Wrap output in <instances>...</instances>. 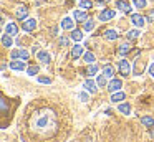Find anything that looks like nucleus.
<instances>
[{
    "label": "nucleus",
    "instance_id": "1",
    "mask_svg": "<svg viewBox=\"0 0 154 142\" xmlns=\"http://www.w3.org/2000/svg\"><path fill=\"white\" fill-rule=\"evenodd\" d=\"M28 127L35 135H42V137H53L58 131V122L57 116L50 111H38L37 114L32 116Z\"/></svg>",
    "mask_w": 154,
    "mask_h": 142
},
{
    "label": "nucleus",
    "instance_id": "2",
    "mask_svg": "<svg viewBox=\"0 0 154 142\" xmlns=\"http://www.w3.org/2000/svg\"><path fill=\"white\" fill-rule=\"evenodd\" d=\"M114 17H116V10L113 8H104L100 12V15H98V20L100 22H109V20H113Z\"/></svg>",
    "mask_w": 154,
    "mask_h": 142
},
{
    "label": "nucleus",
    "instance_id": "3",
    "mask_svg": "<svg viewBox=\"0 0 154 142\" xmlns=\"http://www.w3.org/2000/svg\"><path fill=\"white\" fill-rule=\"evenodd\" d=\"M147 18L146 17H143L141 13H131V23H133L136 28H143L144 25H146Z\"/></svg>",
    "mask_w": 154,
    "mask_h": 142
},
{
    "label": "nucleus",
    "instance_id": "4",
    "mask_svg": "<svg viewBox=\"0 0 154 142\" xmlns=\"http://www.w3.org/2000/svg\"><path fill=\"white\" fill-rule=\"evenodd\" d=\"M118 69H119V74L124 76V78H128V76L131 74V65L128 59H121L119 63H118Z\"/></svg>",
    "mask_w": 154,
    "mask_h": 142
},
{
    "label": "nucleus",
    "instance_id": "5",
    "mask_svg": "<svg viewBox=\"0 0 154 142\" xmlns=\"http://www.w3.org/2000/svg\"><path fill=\"white\" fill-rule=\"evenodd\" d=\"M121 88H123V81H121L119 78H113L109 83H108V86H106V89L113 94V92H116V91H121Z\"/></svg>",
    "mask_w": 154,
    "mask_h": 142
},
{
    "label": "nucleus",
    "instance_id": "6",
    "mask_svg": "<svg viewBox=\"0 0 154 142\" xmlns=\"http://www.w3.org/2000/svg\"><path fill=\"white\" fill-rule=\"evenodd\" d=\"M10 56H12V59H23V61H27V59L30 58V53L22 48V50H14Z\"/></svg>",
    "mask_w": 154,
    "mask_h": 142
},
{
    "label": "nucleus",
    "instance_id": "7",
    "mask_svg": "<svg viewBox=\"0 0 154 142\" xmlns=\"http://www.w3.org/2000/svg\"><path fill=\"white\" fill-rule=\"evenodd\" d=\"M37 28V20L35 18H27L22 22V30L23 32H33Z\"/></svg>",
    "mask_w": 154,
    "mask_h": 142
},
{
    "label": "nucleus",
    "instance_id": "8",
    "mask_svg": "<svg viewBox=\"0 0 154 142\" xmlns=\"http://www.w3.org/2000/svg\"><path fill=\"white\" fill-rule=\"evenodd\" d=\"M8 66H10V69H14V71H23V69H27V65H25L23 59H12V61L8 63Z\"/></svg>",
    "mask_w": 154,
    "mask_h": 142
},
{
    "label": "nucleus",
    "instance_id": "9",
    "mask_svg": "<svg viewBox=\"0 0 154 142\" xmlns=\"http://www.w3.org/2000/svg\"><path fill=\"white\" fill-rule=\"evenodd\" d=\"M83 88H85V91H88L90 94H96L98 92V84L93 79H86V81L83 83Z\"/></svg>",
    "mask_w": 154,
    "mask_h": 142
},
{
    "label": "nucleus",
    "instance_id": "10",
    "mask_svg": "<svg viewBox=\"0 0 154 142\" xmlns=\"http://www.w3.org/2000/svg\"><path fill=\"white\" fill-rule=\"evenodd\" d=\"M37 58H38V61H40L42 65H48V63L51 61V55L47 51V50H40V51L37 53Z\"/></svg>",
    "mask_w": 154,
    "mask_h": 142
},
{
    "label": "nucleus",
    "instance_id": "11",
    "mask_svg": "<svg viewBox=\"0 0 154 142\" xmlns=\"http://www.w3.org/2000/svg\"><path fill=\"white\" fill-rule=\"evenodd\" d=\"M114 7H116L118 10H121V12H124V13H131V3L128 2V0H116Z\"/></svg>",
    "mask_w": 154,
    "mask_h": 142
},
{
    "label": "nucleus",
    "instance_id": "12",
    "mask_svg": "<svg viewBox=\"0 0 154 142\" xmlns=\"http://www.w3.org/2000/svg\"><path fill=\"white\" fill-rule=\"evenodd\" d=\"M61 28L63 30H75V18H71V17H65L63 20H61Z\"/></svg>",
    "mask_w": 154,
    "mask_h": 142
},
{
    "label": "nucleus",
    "instance_id": "13",
    "mask_svg": "<svg viewBox=\"0 0 154 142\" xmlns=\"http://www.w3.org/2000/svg\"><path fill=\"white\" fill-rule=\"evenodd\" d=\"M15 17H17L18 20H22V22H23V20H27L28 18V8L27 7H18L17 10H15Z\"/></svg>",
    "mask_w": 154,
    "mask_h": 142
},
{
    "label": "nucleus",
    "instance_id": "14",
    "mask_svg": "<svg viewBox=\"0 0 154 142\" xmlns=\"http://www.w3.org/2000/svg\"><path fill=\"white\" fill-rule=\"evenodd\" d=\"M73 18H75V22H86L88 20V15H86V12L85 10H75L73 12Z\"/></svg>",
    "mask_w": 154,
    "mask_h": 142
},
{
    "label": "nucleus",
    "instance_id": "15",
    "mask_svg": "<svg viewBox=\"0 0 154 142\" xmlns=\"http://www.w3.org/2000/svg\"><path fill=\"white\" fill-rule=\"evenodd\" d=\"M83 55H85V48H83L81 45H78V43H76V45L71 48V56L76 59V58H80V56H83Z\"/></svg>",
    "mask_w": 154,
    "mask_h": 142
},
{
    "label": "nucleus",
    "instance_id": "16",
    "mask_svg": "<svg viewBox=\"0 0 154 142\" xmlns=\"http://www.w3.org/2000/svg\"><path fill=\"white\" fill-rule=\"evenodd\" d=\"M5 33H8V35H12V36H15L18 33V26L15 25L14 22H8L7 25H5Z\"/></svg>",
    "mask_w": 154,
    "mask_h": 142
},
{
    "label": "nucleus",
    "instance_id": "17",
    "mask_svg": "<svg viewBox=\"0 0 154 142\" xmlns=\"http://www.w3.org/2000/svg\"><path fill=\"white\" fill-rule=\"evenodd\" d=\"M118 32L114 28H108L106 32H104V38L108 40V41H114V40H118Z\"/></svg>",
    "mask_w": 154,
    "mask_h": 142
},
{
    "label": "nucleus",
    "instance_id": "18",
    "mask_svg": "<svg viewBox=\"0 0 154 142\" xmlns=\"http://www.w3.org/2000/svg\"><path fill=\"white\" fill-rule=\"evenodd\" d=\"M12 45H14L12 35H8V33H4V35H2V46H4V48H12Z\"/></svg>",
    "mask_w": 154,
    "mask_h": 142
},
{
    "label": "nucleus",
    "instance_id": "19",
    "mask_svg": "<svg viewBox=\"0 0 154 142\" xmlns=\"http://www.w3.org/2000/svg\"><path fill=\"white\" fill-rule=\"evenodd\" d=\"M141 35V28H134V30H129L126 35V40L128 41H133V40H137Z\"/></svg>",
    "mask_w": 154,
    "mask_h": 142
},
{
    "label": "nucleus",
    "instance_id": "20",
    "mask_svg": "<svg viewBox=\"0 0 154 142\" xmlns=\"http://www.w3.org/2000/svg\"><path fill=\"white\" fill-rule=\"evenodd\" d=\"M124 99H126V94H124L123 91H116V92L111 94V102H121V101H124Z\"/></svg>",
    "mask_w": 154,
    "mask_h": 142
},
{
    "label": "nucleus",
    "instance_id": "21",
    "mask_svg": "<svg viewBox=\"0 0 154 142\" xmlns=\"http://www.w3.org/2000/svg\"><path fill=\"white\" fill-rule=\"evenodd\" d=\"M118 111L121 112V114H131V106H129V102H119L118 104Z\"/></svg>",
    "mask_w": 154,
    "mask_h": 142
},
{
    "label": "nucleus",
    "instance_id": "22",
    "mask_svg": "<svg viewBox=\"0 0 154 142\" xmlns=\"http://www.w3.org/2000/svg\"><path fill=\"white\" fill-rule=\"evenodd\" d=\"M101 73H103V74L106 76L108 79H113V78H114V68H113L111 65H106V66L103 68V71H101Z\"/></svg>",
    "mask_w": 154,
    "mask_h": 142
},
{
    "label": "nucleus",
    "instance_id": "23",
    "mask_svg": "<svg viewBox=\"0 0 154 142\" xmlns=\"http://www.w3.org/2000/svg\"><path fill=\"white\" fill-rule=\"evenodd\" d=\"M70 38L73 40V41H81V40H83V32H81V30H71V35H70Z\"/></svg>",
    "mask_w": 154,
    "mask_h": 142
},
{
    "label": "nucleus",
    "instance_id": "24",
    "mask_svg": "<svg viewBox=\"0 0 154 142\" xmlns=\"http://www.w3.org/2000/svg\"><path fill=\"white\" fill-rule=\"evenodd\" d=\"M129 50H131V46H129V43H123V45H119V48H118V55H121V56H126L128 53H129Z\"/></svg>",
    "mask_w": 154,
    "mask_h": 142
},
{
    "label": "nucleus",
    "instance_id": "25",
    "mask_svg": "<svg viewBox=\"0 0 154 142\" xmlns=\"http://www.w3.org/2000/svg\"><path fill=\"white\" fill-rule=\"evenodd\" d=\"M83 59L88 63V65H93V63L96 61V56H94L91 51H85V55H83Z\"/></svg>",
    "mask_w": 154,
    "mask_h": 142
},
{
    "label": "nucleus",
    "instance_id": "26",
    "mask_svg": "<svg viewBox=\"0 0 154 142\" xmlns=\"http://www.w3.org/2000/svg\"><path fill=\"white\" fill-rule=\"evenodd\" d=\"M94 25H96V23H94L91 18H88L86 22H83V30H85V32H93Z\"/></svg>",
    "mask_w": 154,
    "mask_h": 142
},
{
    "label": "nucleus",
    "instance_id": "27",
    "mask_svg": "<svg viewBox=\"0 0 154 142\" xmlns=\"http://www.w3.org/2000/svg\"><path fill=\"white\" fill-rule=\"evenodd\" d=\"M141 124L151 127V125H154V117L152 116H143V117H141Z\"/></svg>",
    "mask_w": 154,
    "mask_h": 142
},
{
    "label": "nucleus",
    "instance_id": "28",
    "mask_svg": "<svg viewBox=\"0 0 154 142\" xmlns=\"http://www.w3.org/2000/svg\"><path fill=\"white\" fill-rule=\"evenodd\" d=\"M106 79H108V78L103 74V73H101V74L96 78V84H98V88H104V86H108V81H106Z\"/></svg>",
    "mask_w": 154,
    "mask_h": 142
},
{
    "label": "nucleus",
    "instance_id": "29",
    "mask_svg": "<svg viewBox=\"0 0 154 142\" xmlns=\"http://www.w3.org/2000/svg\"><path fill=\"white\" fill-rule=\"evenodd\" d=\"M38 73H40V66H37V65H32V66L27 68V74L28 76H35V74H38Z\"/></svg>",
    "mask_w": 154,
    "mask_h": 142
},
{
    "label": "nucleus",
    "instance_id": "30",
    "mask_svg": "<svg viewBox=\"0 0 154 142\" xmlns=\"http://www.w3.org/2000/svg\"><path fill=\"white\" fill-rule=\"evenodd\" d=\"M134 74H141L143 73V68H144V65H143V61L141 59H136V63H134Z\"/></svg>",
    "mask_w": 154,
    "mask_h": 142
},
{
    "label": "nucleus",
    "instance_id": "31",
    "mask_svg": "<svg viewBox=\"0 0 154 142\" xmlns=\"http://www.w3.org/2000/svg\"><path fill=\"white\" fill-rule=\"evenodd\" d=\"M78 5H80V8L86 10V8H91V7H93V2H91V0H80Z\"/></svg>",
    "mask_w": 154,
    "mask_h": 142
},
{
    "label": "nucleus",
    "instance_id": "32",
    "mask_svg": "<svg viewBox=\"0 0 154 142\" xmlns=\"http://www.w3.org/2000/svg\"><path fill=\"white\" fill-rule=\"evenodd\" d=\"M133 5L136 7V8H146L147 0H133Z\"/></svg>",
    "mask_w": 154,
    "mask_h": 142
},
{
    "label": "nucleus",
    "instance_id": "33",
    "mask_svg": "<svg viewBox=\"0 0 154 142\" xmlns=\"http://www.w3.org/2000/svg\"><path fill=\"white\" fill-rule=\"evenodd\" d=\"M98 69H100V68H98V65H94V63H93V65H90V66H88V76H94L98 73Z\"/></svg>",
    "mask_w": 154,
    "mask_h": 142
},
{
    "label": "nucleus",
    "instance_id": "34",
    "mask_svg": "<svg viewBox=\"0 0 154 142\" xmlns=\"http://www.w3.org/2000/svg\"><path fill=\"white\" fill-rule=\"evenodd\" d=\"M37 81L40 83V84H50L51 79L48 78V76H37Z\"/></svg>",
    "mask_w": 154,
    "mask_h": 142
},
{
    "label": "nucleus",
    "instance_id": "35",
    "mask_svg": "<svg viewBox=\"0 0 154 142\" xmlns=\"http://www.w3.org/2000/svg\"><path fill=\"white\" fill-rule=\"evenodd\" d=\"M88 94H90L88 91H85V92H80V94H78V98H80V101L86 102V101H88Z\"/></svg>",
    "mask_w": 154,
    "mask_h": 142
},
{
    "label": "nucleus",
    "instance_id": "36",
    "mask_svg": "<svg viewBox=\"0 0 154 142\" xmlns=\"http://www.w3.org/2000/svg\"><path fill=\"white\" fill-rule=\"evenodd\" d=\"M60 45L61 46H66L68 45V38H66V36H61V38H60Z\"/></svg>",
    "mask_w": 154,
    "mask_h": 142
},
{
    "label": "nucleus",
    "instance_id": "37",
    "mask_svg": "<svg viewBox=\"0 0 154 142\" xmlns=\"http://www.w3.org/2000/svg\"><path fill=\"white\" fill-rule=\"evenodd\" d=\"M147 71H149V74L154 78V63H151V65H149V68H147Z\"/></svg>",
    "mask_w": 154,
    "mask_h": 142
},
{
    "label": "nucleus",
    "instance_id": "38",
    "mask_svg": "<svg viewBox=\"0 0 154 142\" xmlns=\"http://www.w3.org/2000/svg\"><path fill=\"white\" fill-rule=\"evenodd\" d=\"M146 18H147V22H152V20H154V10H151L149 15H147Z\"/></svg>",
    "mask_w": 154,
    "mask_h": 142
},
{
    "label": "nucleus",
    "instance_id": "39",
    "mask_svg": "<svg viewBox=\"0 0 154 142\" xmlns=\"http://www.w3.org/2000/svg\"><path fill=\"white\" fill-rule=\"evenodd\" d=\"M151 135H152V137H154V131H151Z\"/></svg>",
    "mask_w": 154,
    "mask_h": 142
},
{
    "label": "nucleus",
    "instance_id": "40",
    "mask_svg": "<svg viewBox=\"0 0 154 142\" xmlns=\"http://www.w3.org/2000/svg\"><path fill=\"white\" fill-rule=\"evenodd\" d=\"M152 2H154V0H152Z\"/></svg>",
    "mask_w": 154,
    "mask_h": 142
}]
</instances>
